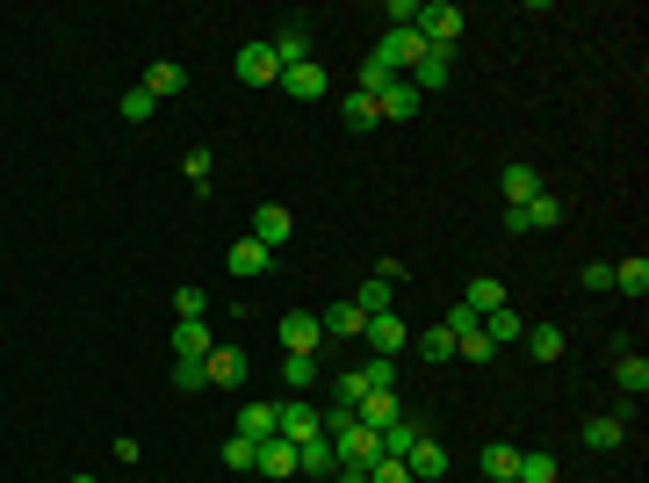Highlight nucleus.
I'll return each mask as SVG.
<instances>
[{"label":"nucleus","instance_id":"nucleus-1","mask_svg":"<svg viewBox=\"0 0 649 483\" xmlns=\"http://www.w3.org/2000/svg\"><path fill=\"white\" fill-rule=\"evenodd\" d=\"M411 30H419L426 51H455V44H462V8H455V0H433V8H419Z\"/></svg>","mask_w":649,"mask_h":483},{"label":"nucleus","instance_id":"nucleus-2","mask_svg":"<svg viewBox=\"0 0 649 483\" xmlns=\"http://www.w3.org/2000/svg\"><path fill=\"white\" fill-rule=\"evenodd\" d=\"M274 433H282L289 448H304V440H318V433H324V412L310 398H282V404H274Z\"/></svg>","mask_w":649,"mask_h":483},{"label":"nucleus","instance_id":"nucleus-3","mask_svg":"<svg viewBox=\"0 0 649 483\" xmlns=\"http://www.w3.org/2000/svg\"><path fill=\"white\" fill-rule=\"evenodd\" d=\"M563 225V203L556 195H534V203H505V231L513 239H527V231H556Z\"/></svg>","mask_w":649,"mask_h":483},{"label":"nucleus","instance_id":"nucleus-4","mask_svg":"<svg viewBox=\"0 0 649 483\" xmlns=\"http://www.w3.org/2000/svg\"><path fill=\"white\" fill-rule=\"evenodd\" d=\"M361 340H368V361H397V354L411 346V332H405V318H397V311H376Z\"/></svg>","mask_w":649,"mask_h":483},{"label":"nucleus","instance_id":"nucleus-5","mask_svg":"<svg viewBox=\"0 0 649 483\" xmlns=\"http://www.w3.org/2000/svg\"><path fill=\"white\" fill-rule=\"evenodd\" d=\"M368 58H376V66H390L397 80H405V72L419 66V58H426V44H419V30H383V44H376Z\"/></svg>","mask_w":649,"mask_h":483},{"label":"nucleus","instance_id":"nucleus-6","mask_svg":"<svg viewBox=\"0 0 649 483\" xmlns=\"http://www.w3.org/2000/svg\"><path fill=\"white\" fill-rule=\"evenodd\" d=\"M282 354H310V361L324 354V325H318V311H289V318H282Z\"/></svg>","mask_w":649,"mask_h":483},{"label":"nucleus","instance_id":"nucleus-7","mask_svg":"<svg viewBox=\"0 0 649 483\" xmlns=\"http://www.w3.org/2000/svg\"><path fill=\"white\" fill-rule=\"evenodd\" d=\"M203 376L217 382V390H239V382L253 376V361H246V346H209V361H203Z\"/></svg>","mask_w":649,"mask_h":483},{"label":"nucleus","instance_id":"nucleus-8","mask_svg":"<svg viewBox=\"0 0 649 483\" xmlns=\"http://www.w3.org/2000/svg\"><path fill=\"white\" fill-rule=\"evenodd\" d=\"M289 231H296L289 209H282V203H260V209H253V231H246V239H260L267 253H282V245H289Z\"/></svg>","mask_w":649,"mask_h":483},{"label":"nucleus","instance_id":"nucleus-9","mask_svg":"<svg viewBox=\"0 0 649 483\" xmlns=\"http://www.w3.org/2000/svg\"><path fill=\"white\" fill-rule=\"evenodd\" d=\"M282 87H289V102H324V94H332V72H324L318 58H304V66L282 72Z\"/></svg>","mask_w":649,"mask_h":483},{"label":"nucleus","instance_id":"nucleus-10","mask_svg":"<svg viewBox=\"0 0 649 483\" xmlns=\"http://www.w3.org/2000/svg\"><path fill=\"white\" fill-rule=\"evenodd\" d=\"M505 303H513V296H505V281H498V275H477L469 289H462V311L477 318V325H483L491 311H505Z\"/></svg>","mask_w":649,"mask_h":483},{"label":"nucleus","instance_id":"nucleus-11","mask_svg":"<svg viewBox=\"0 0 649 483\" xmlns=\"http://www.w3.org/2000/svg\"><path fill=\"white\" fill-rule=\"evenodd\" d=\"M239 80L246 87H282V58H274V44H246V51H239Z\"/></svg>","mask_w":649,"mask_h":483},{"label":"nucleus","instance_id":"nucleus-12","mask_svg":"<svg viewBox=\"0 0 649 483\" xmlns=\"http://www.w3.org/2000/svg\"><path fill=\"white\" fill-rule=\"evenodd\" d=\"M419 102H426V94H419L411 80H390V87L376 94V116H383V123H411V116H419Z\"/></svg>","mask_w":649,"mask_h":483},{"label":"nucleus","instance_id":"nucleus-13","mask_svg":"<svg viewBox=\"0 0 649 483\" xmlns=\"http://www.w3.org/2000/svg\"><path fill=\"white\" fill-rule=\"evenodd\" d=\"M405 469H411V483H441L447 476V448L433 440V433H419V448L405 455Z\"/></svg>","mask_w":649,"mask_h":483},{"label":"nucleus","instance_id":"nucleus-14","mask_svg":"<svg viewBox=\"0 0 649 483\" xmlns=\"http://www.w3.org/2000/svg\"><path fill=\"white\" fill-rule=\"evenodd\" d=\"M145 94H152V102H173V94H189V72L173 66V58H152V66H145Z\"/></svg>","mask_w":649,"mask_h":483},{"label":"nucleus","instance_id":"nucleus-15","mask_svg":"<svg viewBox=\"0 0 649 483\" xmlns=\"http://www.w3.org/2000/svg\"><path fill=\"white\" fill-rule=\"evenodd\" d=\"M354 418H361L368 433H383V426H397V418H405V398H397V390H368Z\"/></svg>","mask_w":649,"mask_h":483},{"label":"nucleus","instance_id":"nucleus-16","mask_svg":"<svg viewBox=\"0 0 649 483\" xmlns=\"http://www.w3.org/2000/svg\"><path fill=\"white\" fill-rule=\"evenodd\" d=\"M296 476H340V448H332V440H304V448H296Z\"/></svg>","mask_w":649,"mask_h":483},{"label":"nucleus","instance_id":"nucleus-17","mask_svg":"<svg viewBox=\"0 0 649 483\" xmlns=\"http://www.w3.org/2000/svg\"><path fill=\"white\" fill-rule=\"evenodd\" d=\"M224 260H231V275H239V281H260V275H267V267H274V253H267V245H260V239H239V245H231V253H224Z\"/></svg>","mask_w":649,"mask_h":483},{"label":"nucleus","instance_id":"nucleus-18","mask_svg":"<svg viewBox=\"0 0 649 483\" xmlns=\"http://www.w3.org/2000/svg\"><path fill=\"white\" fill-rule=\"evenodd\" d=\"M405 80L419 87V94H433V87H447V80H455V51H426L419 66L405 72Z\"/></svg>","mask_w":649,"mask_h":483},{"label":"nucleus","instance_id":"nucleus-19","mask_svg":"<svg viewBox=\"0 0 649 483\" xmlns=\"http://www.w3.org/2000/svg\"><path fill=\"white\" fill-rule=\"evenodd\" d=\"M620 440H628V418H614V412L584 418V448H592V455H614Z\"/></svg>","mask_w":649,"mask_h":483},{"label":"nucleus","instance_id":"nucleus-20","mask_svg":"<svg viewBox=\"0 0 649 483\" xmlns=\"http://www.w3.org/2000/svg\"><path fill=\"white\" fill-rule=\"evenodd\" d=\"M209 346H217V340H209L203 318H195V325H173V361H195V368H203V361H209Z\"/></svg>","mask_w":649,"mask_h":483},{"label":"nucleus","instance_id":"nucleus-21","mask_svg":"<svg viewBox=\"0 0 649 483\" xmlns=\"http://www.w3.org/2000/svg\"><path fill=\"white\" fill-rule=\"evenodd\" d=\"M253 469H260V476H274V483H282V476H296V448L282 440V433H274V440H260Z\"/></svg>","mask_w":649,"mask_h":483},{"label":"nucleus","instance_id":"nucleus-22","mask_svg":"<svg viewBox=\"0 0 649 483\" xmlns=\"http://www.w3.org/2000/svg\"><path fill=\"white\" fill-rule=\"evenodd\" d=\"M477 462H483V476H491V483H513L520 476V448H513V440H483Z\"/></svg>","mask_w":649,"mask_h":483},{"label":"nucleus","instance_id":"nucleus-23","mask_svg":"<svg viewBox=\"0 0 649 483\" xmlns=\"http://www.w3.org/2000/svg\"><path fill=\"white\" fill-rule=\"evenodd\" d=\"M498 188H505V203H534V195H542V173H534L527 159H513V166L498 173Z\"/></svg>","mask_w":649,"mask_h":483},{"label":"nucleus","instance_id":"nucleus-24","mask_svg":"<svg viewBox=\"0 0 649 483\" xmlns=\"http://www.w3.org/2000/svg\"><path fill=\"white\" fill-rule=\"evenodd\" d=\"M361 398H368V376L361 368H332V412H361Z\"/></svg>","mask_w":649,"mask_h":483},{"label":"nucleus","instance_id":"nucleus-25","mask_svg":"<svg viewBox=\"0 0 649 483\" xmlns=\"http://www.w3.org/2000/svg\"><path fill=\"white\" fill-rule=\"evenodd\" d=\"M318 325H324V340H361V332H368V318H361L354 303H332V311H318Z\"/></svg>","mask_w":649,"mask_h":483},{"label":"nucleus","instance_id":"nucleus-26","mask_svg":"<svg viewBox=\"0 0 649 483\" xmlns=\"http://www.w3.org/2000/svg\"><path fill=\"white\" fill-rule=\"evenodd\" d=\"M614 382H620V398H628V404H642V390H649V361H642V354H620V361H614Z\"/></svg>","mask_w":649,"mask_h":483},{"label":"nucleus","instance_id":"nucleus-27","mask_svg":"<svg viewBox=\"0 0 649 483\" xmlns=\"http://www.w3.org/2000/svg\"><path fill=\"white\" fill-rule=\"evenodd\" d=\"M527 361H563V325H527Z\"/></svg>","mask_w":649,"mask_h":483},{"label":"nucleus","instance_id":"nucleus-28","mask_svg":"<svg viewBox=\"0 0 649 483\" xmlns=\"http://www.w3.org/2000/svg\"><path fill=\"white\" fill-rule=\"evenodd\" d=\"M354 311H361V318H376V311H397V289H390L383 275H368V281L354 289Z\"/></svg>","mask_w":649,"mask_h":483},{"label":"nucleus","instance_id":"nucleus-29","mask_svg":"<svg viewBox=\"0 0 649 483\" xmlns=\"http://www.w3.org/2000/svg\"><path fill=\"white\" fill-rule=\"evenodd\" d=\"M340 123H346V130H376V102H368V94H361V87H346V94H340Z\"/></svg>","mask_w":649,"mask_h":483},{"label":"nucleus","instance_id":"nucleus-30","mask_svg":"<svg viewBox=\"0 0 649 483\" xmlns=\"http://www.w3.org/2000/svg\"><path fill=\"white\" fill-rule=\"evenodd\" d=\"M318 376H324V361H310V354H282V382H289V398H304Z\"/></svg>","mask_w":649,"mask_h":483},{"label":"nucleus","instance_id":"nucleus-31","mask_svg":"<svg viewBox=\"0 0 649 483\" xmlns=\"http://www.w3.org/2000/svg\"><path fill=\"white\" fill-rule=\"evenodd\" d=\"M614 289H620V296H635V303L649 296V260H642V253H628V260L614 267Z\"/></svg>","mask_w":649,"mask_h":483},{"label":"nucleus","instance_id":"nucleus-32","mask_svg":"<svg viewBox=\"0 0 649 483\" xmlns=\"http://www.w3.org/2000/svg\"><path fill=\"white\" fill-rule=\"evenodd\" d=\"M231 433H239V440H253V448H260V440H274V404H246Z\"/></svg>","mask_w":649,"mask_h":483},{"label":"nucleus","instance_id":"nucleus-33","mask_svg":"<svg viewBox=\"0 0 649 483\" xmlns=\"http://www.w3.org/2000/svg\"><path fill=\"white\" fill-rule=\"evenodd\" d=\"M419 433H426V426H411V418H397V426H383V455H390V462H405V455L419 448Z\"/></svg>","mask_w":649,"mask_h":483},{"label":"nucleus","instance_id":"nucleus-34","mask_svg":"<svg viewBox=\"0 0 649 483\" xmlns=\"http://www.w3.org/2000/svg\"><path fill=\"white\" fill-rule=\"evenodd\" d=\"M483 340H491V346H520V311H513V303L483 318Z\"/></svg>","mask_w":649,"mask_h":483},{"label":"nucleus","instance_id":"nucleus-35","mask_svg":"<svg viewBox=\"0 0 649 483\" xmlns=\"http://www.w3.org/2000/svg\"><path fill=\"white\" fill-rule=\"evenodd\" d=\"M411 346H419V361H455V332H447V325L419 332V340H411Z\"/></svg>","mask_w":649,"mask_h":483},{"label":"nucleus","instance_id":"nucleus-36","mask_svg":"<svg viewBox=\"0 0 649 483\" xmlns=\"http://www.w3.org/2000/svg\"><path fill=\"white\" fill-rule=\"evenodd\" d=\"M274 58H282V72L304 66V58H310V30H282V36H274Z\"/></svg>","mask_w":649,"mask_h":483},{"label":"nucleus","instance_id":"nucleus-37","mask_svg":"<svg viewBox=\"0 0 649 483\" xmlns=\"http://www.w3.org/2000/svg\"><path fill=\"white\" fill-rule=\"evenodd\" d=\"M455 354H462V361H477V368H483V361H498V346H491V340H483V325H469V332H455Z\"/></svg>","mask_w":649,"mask_h":483},{"label":"nucleus","instance_id":"nucleus-38","mask_svg":"<svg viewBox=\"0 0 649 483\" xmlns=\"http://www.w3.org/2000/svg\"><path fill=\"white\" fill-rule=\"evenodd\" d=\"M520 483H556V455L527 448V455H520Z\"/></svg>","mask_w":649,"mask_h":483},{"label":"nucleus","instance_id":"nucleus-39","mask_svg":"<svg viewBox=\"0 0 649 483\" xmlns=\"http://www.w3.org/2000/svg\"><path fill=\"white\" fill-rule=\"evenodd\" d=\"M203 311H209V296L195 289V281H189V289H173V318H181V325H195Z\"/></svg>","mask_w":649,"mask_h":483},{"label":"nucleus","instance_id":"nucleus-40","mask_svg":"<svg viewBox=\"0 0 649 483\" xmlns=\"http://www.w3.org/2000/svg\"><path fill=\"white\" fill-rule=\"evenodd\" d=\"M152 108H159V102H152V94H145V87H123L116 116H123V123H145V116H152Z\"/></svg>","mask_w":649,"mask_h":483},{"label":"nucleus","instance_id":"nucleus-41","mask_svg":"<svg viewBox=\"0 0 649 483\" xmlns=\"http://www.w3.org/2000/svg\"><path fill=\"white\" fill-rule=\"evenodd\" d=\"M181 173H189V188H209V173H217V152H209V145H195Z\"/></svg>","mask_w":649,"mask_h":483},{"label":"nucleus","instance_id":"nucleus-42","mask_svg":"<svg viewBox=\"0 0 649 483\" xmlns=\"http://www.w3.org/2000/svg\"><path fill=\"white\" fill-rule=\"evenodd\" d=\"M253 440H239V433H231V440H224V469H231V476H239V469H253Z\"/></svg>","mask_w":649,"mask_h":483},{"label":"nucleus","instance_id":"nucleus-43","mask_svg":"<svg viewBox=\"0 0 649 483\" xmlns=\"http://www.w3.org/2000/svg\"><path fill=\"white\" fill-rule=\"evenodd\" d=\"M173 390H181V398H195V390H209V376L195 361H173Z\"/></svg>","mask_w":649,"mask_h":483},{"label":"nucleus","instance_id":"nucleus-44","mask_svg":"<svg viewBox=\"0 0 649 483\" xmlns=\"http://www.w3.org/2000/svg\"><path fill=\"white\" fill-rule=\"evenodd\" d=\"M361 376H368V390H397V361H368Z\"/></svg>","mask_w":649,"mask_h":483},{"label":"nucleus","instance_id":"nucleus-45","mask_svg":"<svg viewBox=\"0 0 649 483\" xmlns=\"http://www.w3.org/2000/svg\"><path fill=\"white\" fill-rule=\"evenodd\" d=\"M368 483H411V469H405V462H390V455H383V462L368 469Z\"/></svg>","mask_w":649,"mask_h":483},{"label":"nucleus","instance_id":"nucleus-46","mask_svg":"<svg viewBox=\"0 0 649 483\" xmlns=\"http://www.w3.org/2000/svg\"><path fill=\"white\" fill-rule=\"evenodd\" d=\"M584 289L606 296V289H614V267H606V260H592V267H584Z\"/></svg>","mask_w":649,"mask_h":483},{"label":"nucleus","instance_id":"nucleus-47","mask_svg":"<svg viewBox=\"0 0 649 483\" xmlns=\"http://www.w3.org/2000/svg\"><path fill=\"white\" fill-rule=\"evenodd\" d=\"M419 22V0H390V30H411Z\"/></svg>","mask_w":649,"mask_h":483},{"label":"nucleus","instance_id":"nucleus-48","mask_svg":"<svg viewBox=\"0 0 649 483\" xmlns=\"http://www.w3.org/2000/svg\"><path fill=\"white\" fill-rule=\"evenodd\" d=\"M72 483H102V476H72Z\"/></svg>","mask_w":649,"mask_h":483},{"label":"nucleus","instance_id":"nucleus-49","mask_svg":"<svg viewBox=\"0 0 649 483\" xmlns=\"http://www.w3.org/2000/svg\"><path fill=\"white\" fill-rule=\"evenodd\" d=\"M513 483H520V476H513Z\"/></svg>","mask_w":649,"mask_h":483}]
</instances>
